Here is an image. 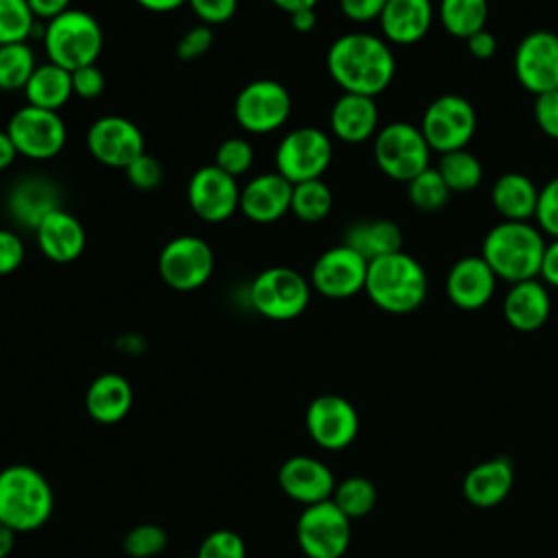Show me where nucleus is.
Returning <instances> with one entry per match:
<instances>
[{
    "instance_id": "1",
    "label": "nucleus",
    "mask_w": 558,
    "mask_h": 558,
    "mask_svg": "<svg viewBox=\"0 0 558 558\" xmlns=\"http://www.w3.org/2000/svg\"><path fill=\"white\" fill-rule=\"evenodd\" d=\"M327 72L342 92L375 98L392 83L397 61L384 37L355 31L331 41Z\"/></svg>"
},
{
    "instance_id": "2",
    "label": "nucleus",
    "mask_w": 558,
    "mask_h": 558,
    "mask_svg": "<svg viewBox=\"0 0 558 558\" xmlns=\"http://www.w3.org/2000/svg\"><path fill=\"white\" fill-rule=\"evenodd\" d=\"M545 246L547 240L536 225L501 220L484 235L480 255L497 279L517 283L541 275Z\"/></svg>"
},
{
    "instance_id": "3",
    "label": "nucleus",
    "mask_w": 558,
    "mask_h": 558,
    "mask_svg": "<svg viewBox=\"0 0 558 558\" xmlns=\"http://www.w3.org/2000/svg\"><path fill=\"white\" fill-rule=\"evenodd\" d=\"M364 292L388 314H410L427 296V272L416 257L397 251L368 262Z\"/></svg>"
},
{
    "instance_id": "4",
    "label": "nucleus",
    "mask_w": 558,
    "mask_h": 558,
    "mask_svg": "<svg viewBox=\"0 0 558 558\" xmlns=\"http://www.w3.org/2000/svg\"><path fill=\"white\" fill-rule=\"evenodd\" d=\"M54 508L50 482L28 464L0 471V523L17 532H35L48 523Z\"/></svg>"
},
{
    "instance_id": "5",
    "label": "nucleus",
    "mask_w": 558,
    "mask_h": 558,
    "mask_svg": "<svg viewBox=\"0 0 558 558\" xmlns=\"http://www.w3.org/2000/svg\"><path fill=\"white\" fill-rule=\"evenodd\" d=\"M105 37L98 20L83 9H68L44 26V50L50 63L70 72L96 63Z\"/></svg>"
},
{
    "instance_id": "6",
    "label": "nucleus",
    "mask_w": 558,
    "mask_h": 558,
    "mask_svg": "<svg viewBox=\"0 0 558 558\" xmlns=\"http://www.w3.org/2000/svg\"><path fill=\"white\" fill-rule=\"evenodd\" d=\"M377 168L392 181L408 183L429 168L432 148L423 131L412 122H390L373 137Z\"/></svg>"
},
{
    "instance_id": "7",
    "label": "nucleus",
    "mask_w": 558,
    "mask_h": 558,
    "mask_svg": "<svg viewBox=\"0 0 558 558\" xmlns=\"http://www.w3.org/2000/svg\"><path fill=\"white\" fill-rule=\"evenodd\" d=\"M310 279L288 266L262 270L248 288L253 310L270 320H292L301 316L310 305Z\"/></svg>"
},
{
    "instance_id": "8",
    "label": "nucleus",
    "mask_w": 558,
    "mask_h": 558,
    "mask_svg": "<svg viewBox=\"0 0 558 558\" xmlns=\"http://www.w3.org/2000/svg\"><path fill=\"white\" fill-rule=\"evenodd\" d=\"M418 129L432 153L445 155L469 146L477 129V113L469 98L460 94H442L427 105Z\"/></svg>"
},
{
    "instance_id": "9",
    "label": "nucleus",
    "mask_w": 558,
    "mask_h": 558,
    "mask_svg": "<svg viewBox=\"0 0 558 558\" xmlns=\"http://www.w3.org/2000/svg\"><path fill=\"white\" fill-rule=\"evenodd\" d=\"M296 543L307 558H342L351 543V519L331 499L305 506L296 519Z\"/></svg>"
},
{
    "instance_id": "10",
    "label": "nucleus",
    "mask_w": 558,
    "mask_h": 558,
    "mask_svg": "<svg viewBox=\"0 0 558 558\" xmlns=\"http://www.w3.org/2000/svg\"><path fill=\"white\" fill-rule=\"evenodd\" d=\"M333 157L331 137L316 126H299L286 133L275 153V166L292 185L320 179Z\"/></svg>"
},
{
    "instance_id": "11",
    "label": "nucleus",
    "mask_w": 558,
    "mask_h": 558,
    "mask_svg": "<svg viewBox=\"0 0 558 558\" xmlns=\"http://www.w3.org/2000/svg\"><path fill=\"white\" fill-rule=\"evenodd\" d=\"M290 111V92L272 78L251 81L240 89L233 102L235 122L253 135H266L270 131L281 129L288 122Z\"/></svg>"
},
{
    "instance_id": "12",
    "label": "nucleus",
    "mask_w": 558,
    "mask_h": 558,
    "mask_svg": "<svg viewBox=\"0 0 558 558\" xmlns=\"http://www.w3.org/2000/svg\"><path fill=\"white\" fill-rule=\"evenodd\" d=\"M17 150V155L28 159H52L57 157L68 140L65 122L59 111L39 109L33 105L20 107L4 129Z\"/></svg>"
},
{
    "instance_id": "13",
    "label": "nucleus",
    "mask_w": 558,
    "mask_h": 558,
    "mask_svg": "<svg viewBox=\"0 0 558 558\" xmlns=\"http://www.w3.org/2000/svg\"><path fill=\"white\" fill-rule=\"evenodd\" d=\"M159 277L179 292H192L207 283L214 272V251L196 235H177L159 253Z\"/></svg>"
},
{
    "instance_id": "14",
    "label": "nucleus",
    "mask_w": 558,
    "mask_h": 558,
    "mask_svg": "<svg viewBox=\"0 0 558 558\" xmlns=\"http://www.w3.org/2000/svg\"><path fill=\"white\" fill-rule=\"evenodd\" d=\"M514 78L534 96L558 89V33L532 31L514 48Z\"/></svg>"
},
{
    "instance_id": "15",
    "label": "nucleus",
    "mask_w": 558,
    "mask_h": 558,
    "mask_svg": "<svg viewBox=\"0 0 558 558\" xmlns=\"http://www.w3.org/2000/svg\"><path fill=\"white\" fill-rule=\"evenodd\" d=\"M368 262L347 244L323 251L312 270L310 286L327 299H349L364 290Z\"/></svg>"
},
{
    "instance_id": "16",
    "label": "nucleus",
    "mask_w": 558,
    "mask_h": 558,
    "mask_svg": "<svg viewBox=\"0 0 558 558\" xmlns=\"http://www.w3.org/2000/svg\"><path fill=\"white\" fill-rule=\"evenodd\" d=\"M305 427L310 438L329 451L349 447L360 429V418L351 401L340 395H320L305 410Z\"/></svg>"
},
{
    "instance_id": "17",
    "label": "nucleus",
    "mask_w": 558,
    "mask_h": 558,
    "mask_svg": "<svg viewBox=\"0 0 558 558\" xmlns=\"http://www.w3.org/2000/svg\"><path fill=\"white\" fill-rule=\"evenodd\" d=\"M187 203L205 222H225L240 209V187L235 177L216 163L201 166L187 183Z\"/></svg>"
},
{
    "instance_id": "18",
    "label": "nucleus",
    "mask_w": 558,
    "mask_h": 558,
    "mask_svg": "<svg viewBox=\"0 0 558 558\" xmlns=\"http://www.w3.org/2000/svg\"><path fill=\"white\" fill-rule=\"evenodd\" d=\"M85 144L96 161L122 170L144 153L142 131L122 116H102L94 120L87 129Z\"/></svg>"
},
{
    "instance_id": "19",
    "label": "nucleus",
    "mask_w": 558,
    "mask_h": 558,
    "mask_svg": "<svg viewBox=\"0 0 558 558\" xmlns=\"http://www.w3.org/2000/svg\"><path fill=\"white\" fill-rule=\"evenodd\" d=\"M497 275L482 255H466L453 262V266L449 268L445 279V292L456 307L464 312H475L488 305L497 290Z\"/></svg>"
},
{
    "instance_id": "20",
    "label": "nucleus",
    "mask_w": 558,
    "mask_h": 558,
    "mask_svg": "<svg viewBox=\"0 0 558 558\" xmlns=\"http://www.w3.org/2000/svg\"><path fill=\"white\" fill-rule=\"evenodd\" d=\"M279 488L294 501L312 506L327 501L333 495L336 480L331 469L312 456H290L277 473Z\"/></svg>"
},
{
    "instance_id": "21",
    "label": "nucleus",
    "mask_w": 558,
    "mask_h": 558,
    "mask_svg": "<svg viewBox=\"0 0 558 558\" xmlns=\"http://www.w3.org/2000/svg\"><path fill=\"white\" fill-rule=\"evenodd\" d=\"M292 183L275 172L253 177L240 190V211L259 225H270L290 211Z\"/></svg>"
},
{
    "instance_id": "22",
    "label": "nucleus",
    "mask_w": 558,
    "mask_h": 558,
    "mask_svg": "<svg viewBox=\"0 0 558 558\" xmlns=\"http://www.w3.org/2000/svg\"><path fill=\"white\" fill-rule=\"evenodd\" d=\"M434 15L432 0H388L377 22L388 44L412 46L429 33Z\"/></svg>"
},
{
    "instance_id": "23",
    "label": "nucleus",
    "mask_w": 558,
    "mask_h": 558,
    "mask_svg": "<svg viewBox=\"0 0 558 558\" xmlns=\"http://www.w3.org/2000/svg\"><path fill=\"white\" fill-rule=\"evenodd\" d=\"M504 318L517 331H536L541 329L551 312V296L547 286L536 279H525L510 283L504 303Z\"/></svg>"
},
{
    "instance_id": "24",
    "label": "nucleus",
    "mask_w": 558,
    "mask_h": 558,
    "mask_svg": "<svg viewBox=\"0 0 558 558\" xmlns=\"http://www.w3.org/2000/svg\"><path fill=\"white\" fill-rule=\"evenodd\" d=\"M39 251L57 264L74 262L85 248V229L76 216L57 207L35 227Z\"/></svg>"
},
{
    "instance_id": "25",
    "label": "nucleus",
    "mask_w": 558,
    "mask_h": 558,
    "mask_svg": "<svg viewBox=\"0 0 558 558\" xmlns=\"http://www.w3.org/2000/svg\"><path fill=\"white\" fill-rule=\"evenodd\" d=\"M329 129L347 144H362L375 137L379 131V109L375 98L342 92V96L331 105Z\"/></svg>"
},
{
    "instance_id": "26",
    "label": "nucleus",
    "mask_w": 558,
    "mask_h": 558,
    "mask_svg": "<svg viewBox=\"0 0 558 558\" xmlns=\"http://www.w3.org/2000/svg\"><path fill=\"white\" fill-rule=\"evenodd\" d=\"M514 484V469L508 458H490L475 464L462 480V493L471 506H499Z\"/></svg>"
},
{
    "instance_id": "27",
    "label": "nucleus",
    "mask_w": 558,
    "mask_h": 558,
    "mask_svg": "<svg viewBox=\"0 0 558 558\" xmlns=\"http://www.w3.org/2000/svg\"><path fill=\"white\" fill-rule=\"evenodd\" d=\"M133 405V388L118 373L98 375L85 392L87 414L102 425H113L122 421Z\"/></svg>"
},
{
    "instance_id": "28",
    "label": "nucleus",
    "mask_w": 558,
    "mask_h": 558,
    "mask_svg": "<svg viewBox=\"0 0 558 558\" xmlns=\"http://www.w3.org/2000/svg\"><path fill=\"white\" fill-rule=\"evenodd\" d=\"M490 201L495 211L504 220L530 222L536 214L538 203V187L534 181L521 172H506L497 177L490 187Z\"/></svg>"
},
{
    "instance_id": "29",
    "label": "nucleus",
    "mask_w": 558,
    "mask_h": 558,
    "mask_svg": "<svg viewBox=\"0 0 558 558\" xmlns=\"http://www.w3.org/2000/svg\"><path fill=\"white\" fill-rule=\"evenodd\" d=\"M342 244L357 251L366 262H373L377 257L401 251L403 231L395 220L388 218L362 220L347 229Z\"/></svg>"
},
{
    "instance_id": "30",
    "label": "nucleus",
    "mask_w": 558,
    "mask_h": 558,
    "mask_svg": "<svg viewBox=\"0 0 558 558\" xmlns=\"http://www.w3.org/2000/svg\"><path fill=\"white\" fill-rule=\"evenodd\" d=\"M72 72L46 61L37 65L24 87L26 105L59 111L72 98Z\"/></svg>"
},
{
    "instance_id": "31",
    "label": "nucleus",
    "mask_w": 558,
    "mask_h": 558,
    "mask_svg": "<svg viewBox=\"0 0 558 558\" xmlns=\"http://www.w3.org/2000/svg\"><path fill=\"white\" fill-rule=\"evenodd\" d=\"M57 207V190L50 181L39 177H28L20 181L9 194V209L15 216V220L33 229L46 214H50Z\"/></svg>"
},
{
    "instance_id": "32",
    "label": "nucleus",
    "mask_w": 558,
    "mask_h": 558,
    "mask_svg": "<svg viewBox=\"0 0 558 558\" xmlns=\"http://www.w3.org/2000/svg\"><path fill=\"white\" fill-rule=\"evenodd\" d=\"M440 26L458 39H469L477 31L486 28L488 0H440L438 2Z\"/></svg>"
},
{
    "instance_id": "33",
    "label": "nucleus",
    "mask_w": 558,
    "mask_h": 558,
    "mask_svg": "<svg viewBox=\"0 0 558 558\" xmlns=\"http://www.w3.org/2000/svg\"><path fill=\"white\" fill-rule=\"evenodd\" d=\"M436 170L440 172V177L447 183V187L451 190V194L453 192H458V194L471 192L484 179V168H482L480 159L466 148L440 155Z\"/></svg>"
},
{
    "instance_id": "34",
    "label": "nucleus",
    "mask_w": 558,
    "mask_h": 558,
    "mask_svg": "<svg viewBox=\"0 0 558 558\" xmlns=\"http://www.w3.org/2000/svg\"><path fill=\"white\" fill-rule=\"evenodd\" d=\"M333 205V194L323 179H312L292 185L290 211L301 222H320L329 216Z\"/></svg>"
},
{
    "instance_id": "35",
    "label": "nucleus",
    "mask_w": 558,
    "mask_h": 558,
    "mask_svg": "<svg viewBox=\"0 0 558 558\" xmlns=\"http://www.w3.org/2000/svg\"><path fill=\"white\" fill-rule=\"evenodd\" d=\"M35 68V54L26 41L0 46V89H24Z\"/></svg>"
},
{
    "instance_id": "36",
    "label": "nucleus",
    "mask_w": 558,
    "mask_h": 558,
    "mask_svg": "<svg viewBox=\"0 0 558 558\" xmlns=\"http://www.w3.org/2000/svg\"><path fill=\"white\" fill-rule=\"evenodd\" d=\"M331 501L349 517V519H362L366 517L375 504H377V488L371 480L362 475H351L336 484Z\"/></svg>"
},
{
    "instance_id": "37",
    "label": "nucleus",
    "mask_w": 558,
    "mask_h": 558,
    "mask_svg": "<svg viewBox=\"0 0 558 558\" xmlns=\"http://www.w3.org/2000/svg\"><path fill=\"white\" fill-rule=\"evenodd\" d=\"M405 190L410 205L418 211H440L451 196V190L442 181L440 172L432 166L416 174L412 181H408Z\"/></svg>"
},
{
    "instance_id": "38",
    "label": "nucleus",
    "mask_w": 558,
    "mask_h": 558,
    "mask_svg": "<svg viewBox=\"0 0 558 558\" xmlns=\"http://www.w3.org/2000/svg\"><path fill=\"white\" fill-rule=\"evenodd\" d=\"M35 20L26 0H0V46L28 41Z\"/></svg>"
},
{
    "instance_id": "39",
    "label": "nucleus",
    "mask_w": 558,
    "mask_h": 558,
    "mask_svg": "<svg viewBox=\"0 0 558 558\" xmlns=\"http://www.w3.org/2000/svg\"><path fill=\"white\" fill-rule=\"evenodd\" d=\"M168 545V532L157 523H140L131 527L122 541V549L131 558H155Z\"/></svg>"
},
{
    "instance_id": "40",
    "label": "nucleus",
    "mask_w": 558,
    "mask_h": 558,
    "mask_svg": "<svg viewBox=\"0 0 558 558\" xmlns=\"http://www.w3.org/2000/svg\"><path fill=\"white\" fill-rule=\"evenodd\" d=\"M196 558H246V545L238 532L220 527L201 541Z\"/></svg>"
},
{
    "instance_id": "41",
    "label": "nucleus",
    "mask_w": 558,
    "mask_h": 558,
    "mask_svg": "<svg viewBox=\"0 0 558 558\" xmlns=\"http://www.w3.org/2000/svg\"><path fill=\"white\" fill-rule=\"evenodd\" d=\"M255 153L244 137H229L216 148V166L231 177L244 174L253 166Z\"/></svg>"
},
{
    "instance_id": "42",
    "label": "nucleus",
    "mask_w": 558,
    "mask_h": 558,
    "mask_svg": "<svg viewBox=\"0 0 558 558\" xmlns=\"http://www.w3.org/2000/svg\"><path fill=\"white\" fill-rule=\"evenodd\" d=\"M534 222L543 231V235H547L551 240L558 238V177L549 179L538 190Z\"/></svg>"
},
{
    "instance_id": "43",
    "label": "nucleus",
    "mask_w": 558,
    "mask_h": 558,
    "mask_svg": "<svg viewBox=\"0 0 558 558\" xmlns=\"http://www.w3.org/2000/svg\"><path fill=\"white\" fill-rule=\"evenodd\" d=\"M124 172H126L129 183L133 187H137V190H155L161 183V179H163L161 163L153 155H148L146 150L140 157H135L124 168Z\"/></svg>"
},
{
    "instance_id": "44",
    "label": "nucleus",
    "mask_w": 558,
    "mask_h": 558,
    "mask_svg": "<svg viewBox=\"0 0 558 558\" xmlns=\"http://www.w3.org/2000/svg\"><path fill=\"white\" fill-rule=\"evenodd\" d=\"M214 44V31L207 24H198L183 33V37L177 41V57L181 61H194L203 57Z\"/></svg>"
},
{
    "instance_id": "45",
    "label": "nucleus",
    "mask_w": 558,
    "mask_h": 558,
    "mask_svg": "<svg viewBox=\"0 0 558 558\" xmlns=\"http://www.w3.org/2000/svg\"><path fill=\"white\" fill-rule=\"evenodd\" d=\"M201 24L214 26L229 22L238 11V0H187Z\"/></svg>"
},
{
    "instance_id": "46",
    "label": "nucleus",
    "mask_w": 558,
    "mask_h": 558,
    "mask_svg": "<svg viewBox=\"0 0 558 558\" xmlns=\"http://www.w3.org/2000/svg\"><path fill=\"white\" fill-rule=\"evenodd\" d=\"M72 92L74 96L83 98V100H94L105 92V74L102 70L92 63V65H83L78 70L72 72Z\"/></svg>"
},
{
    "instance_id": "47",
    "label": "nucleus",
    "mask_w": 558,
    "mask_h": 558,
    "mask_svg": "<svg viewBox=\"0 0 558 558\" xmlns=\"http://www.w3.org/2000/svg\"><path fill=\"white\" fill-rule=\"evenodd\" d=\"M534 120L543 135L558 140V89L534 98Z\"/></svg>"
},
{
    "instance_id": "48",
    "label": "nucleus",
    "mask_w": 558,
    "mask_h": 558,
    "mask_svg": "<svg viewBox=\"0 0 558 558\" xmlns=\"http://www.w3.org/2000/svg\"><path fill=\"white\" fill-rule=\"evenodd\" d=\"M24 262V242L13 231L0 229V277L11 275Z\"/></svg>"
},
{
    "instance_id": "49",
    "label": "nucleus",
    "mask_w": 558,
    "mask_h": 558,
    "mask_svg": "<svg viewBox=\"0 0 558 558\" xmlns=\"http://www.w3.org/2000/svg\"><path fill=\"white\" fill-rule=\"evenodd\" d=\"M386 2L388 0H338L342 15L357 24L379 20Z\"/></svg>"
},
{
    "instance_id": "50",
    "label": "nucleus",
    "mask_w": 558,
    "mask_h": 558,
    "mask_svg": "<svg viewBox=\"0 0 558 558\" xmlns=\"http://www.w3.org/2000/svg\"><path fill=\"white\" fill-rule=\"evenodd\" d=\"M466 50L471 52V57H475L477 61H486L497 52V39L488 28L477 31L475 35H471L466 39Z\"/></svg>"
},
{
    "instance_id": "51",
    "label": "nucleus",
    "mask_w": 558,
    "mask_h": 558,
    "mask_svg": "<svg viewBox=\"0 0 558 558\" xmlns=\"http://www.w3.org/2000/svg\"><path fill=\"white\" fill-rule=\"evenodd\" d=\"M538 279L545 286L558 288V238L547 242L545 246V255H543V264H541V275Z\"/></svg>"
},
{
    "instance_id": "52",
    "label": "nucleus",
    "mask_w": 558,
    "mask_h": 558,
    "mask_svg": "<svg viewBox=\"0 0 558 558\" xmlns=\"http://www.w3.org/2000/svg\"><path fill=\"white\" fill-rule=\"evenodd\" d=\"M37 20H54L70 9L72 0H26Z\"/></svg>"
},
{
    "instance_id": "53",
    "label": "nucleus",
    "mask_w": 558,
    "mask_h": 558,
    "mask_svg": "<svg viewBox=\"0 0 558 558\" xmlns=\"http://www.w3.org/2000/svg\"><path fill=\"white\" fill-rule=\"evenodd\" d=\"M318 17H316V11L314 9H303V11H296L290 15V24L296 33H310L314 31Z\"/></svg>"
},
{
    "instance_id": "54",
    "label": "nucleus",
    "mask_w": 558,
    "mask_h": 558,
    "mask_svg": "<svg viewBox=\"0 0 558 558\" xmlns=\"http://www.w3.org/2000/svg\"><path fill=\"white\" fill-rule=\"evenodd\" d=\"M15 157H17V150H15L9 133L0 131V172L7 170L15 161Z\"/></svg>"
},
{
    "instance_id": "55",
    "label": "nucleus",
    "mask_w": 558,
    "mask_h": 558,
    "mask_svg": "<svg viewBox=\"0 0 558 558\" xmlns=\"http://www.w3.org/2000/svg\"><path fill=\"white\" fill-rule=\"evenodd\" d=\"M142 9L153 11V13H170L179 7H183L187 0H135Z\"/></svg>"
},
{
    "instance_id": "56",
    "label": "nucleus",
    "mask_w": 558,
    "mask_h": 558,
    "mask_svg": "<svg viewBox=\"0 0 558 558\" xmlns=\"http://www.w3.org/2000/svg\"><path fill=\"white\" fill-rule=\"evenodd\" d=\"M277 9L286 11L288 15L296 13V11H303V9H316L318 0H270Z\"/></svg>"
},
{
    "instance_id": "57",
    "label": "nucleus",
    "mask_w": 558,
    "mask_h": 558,
    "mask_svg": "<svg viewBox=\"0 0 558 558\" xmlns=\"http://www.w3.org/2000/svg\"><path fill=\"white\" fill-rule=\"evenodd\" d=\"M13 545H15V532L4 523H0V558H9V554L13 551Z\"/></svg>"
}]
</instances>
